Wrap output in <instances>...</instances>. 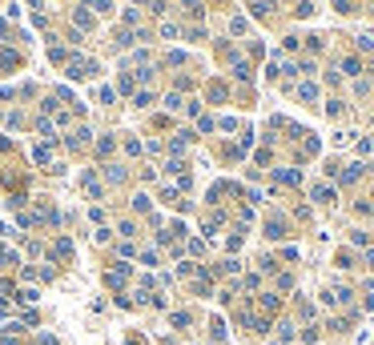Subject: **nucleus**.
Here are the masks:
<instances>
[{
	"mask_svg": "<svg viewBox=\"0 0 374 345\" xmlns=\"http://www.w3.org/2000/svg\"><path fill=\"white\" fill-rule=\"evenodd\" d=\"M298 97H302V101H314V97H318V88H314V84H302V88H298Z\"/></svg>",
	"mask_w": 374,
	"mask_h": 345,
	"instance_id": "f03ea898",
	"label": "nucleus"
},
{
	"mask_svg": "<svg viewBox=\"0 0 374 345\" xmlns=\"http://www.w3.org/2000/svg\"><path fill=\"white\" fill-rule=\"evenodd\" d=\"M89 4H93V8H97L101 16H105V12H113V0H89Z\"/></svg>",
	"mask_w": 374,
	"mask_h": 345,
	"instance_id": "7ed1b4c3",
	"label": "nucleus"
},
{
	"mask_svg": "<svg viewBox=\"0 0 374 345\" xmlns=\"http://www.w3.org/2000/svg\"><path fill=\"white\" fill-rule=\"evenodd\" d=\"M93 73H97V65H89V60H73V65H69V77H73V80H85V77H93Z\"/></svg>",
	"mask_w": 374,
	"mask_h": 345,
	"instance_id": "f257e3e1",
	"label": "nucleus"
},
{
	"mask_svg": "<svg viewBox=\"0 0 374 345\" xmlns=\"http://www.w3.org/2000/svg\"><path fill=\"white\" fill-rule=\"evenodd\" d=\"M314 201H334V189H326V185H322V189H314Z\"/></svg>",
	"mask_w": 374,
	"mask_h": 345,
	"instance_id": "20e7f679",
	"label": "nucleus"
},
{
	"mask_svg": "<svg viewBox=\"0 0 374 345\" xmlns=\"http://www.w3.org/2000/svg\"><path fill=\"white\" fill-rule=\"evenodd\" d=\"M274 8V0H254V12H270Z\"/></svg>",
	"mask_w": 374,
	"mask_h": 345,
	"instance_id": "39448f33",
	"label": "nucleus"
}]
</instances>
